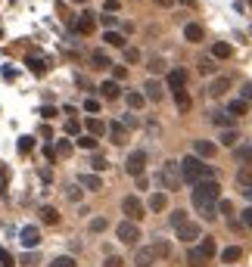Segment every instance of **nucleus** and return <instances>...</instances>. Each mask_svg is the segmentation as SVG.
I'll return each instance as SVG.
<instances>
[{
	"mask_svg": "<svg viewBox=\"0 0 252 267\" xmlns=\"http://www.w3.org/2000/svg\"><path fill=\"white\" fill-rule=\"evenodd\" d=\"M218 202H221V183L218 180H202L193 187V208L205 217L212 220L218 214Z\"/></svg>",
	"mask_w": 252,
	"mask_h": 267,
	"instance_id": "1",
	"label": "nucleus"
},
{
	"mask_svg": "<svg viewBox=\"0 0 252 267\" xmlns=\"http://www.w3.org/2000/svg\"><path fill=\"white\" fill-rule=\"evenodd\" d=\"M143 97L150 100V103H162V97H165V90H162V84H159V81H146L143 84Z\"/></svg>",
	"mask_w": 252,
	"mask_h": 267,
	"instance_id": "13",
	"label": "nucleus"
},
{
	"mask_svg": "<svg viewBox=\"0 0 252 267\" xmlns=\"http://www.w3.org/2000/svg\"><path fill=\"white\" fill-rule=\"evenodd\" d=\"M150 208H153V212H165V208H168V196L165 193H153L150 196Z\"/></svg>",
	"mask_w": 252,
	"mask_h": 267,
	"instance_id": "29",
	"label": "nucleus"
},
{
	"mask_svg": "<svg viewBox=\"0 0 252 267\" xmlns=\"http://www.w3.org/2000/svg\"><path fill=\"white\" fill-rule=\"evenodd\" d=\"M25 65H28V72L31 75H47V59H41V56H28V59H25Z\"/></svg>",
	"mask_w": 252,
	"mask_h": 267,
	"instance_id": "18",
	"label": "nucleus"
},
{
	"mask_svg": "<svg viewBox=\"0 0 252 267\" xmlns=\"http://www.w3.org/2000/svg\"><path fill=\"white\" fill-rule=\"evenodd\" d=\"M159 6H175V0H156Z\"/></svg>",
	"mask_w": 252,
	"mask_h": 267,
	"instance_id": "60",
	"label": "nucleus"
},
{
	"mask_svg": "<svg viewBox=\"0 0 252 267\" xmlns=\"http://www.w3.org/2000/svg\"><path fill=\"white\" fill-rule=\"evenodd\" d=\"M65 134L81 137V121H78V118H65Z\"/></svg>",
	"mask_w": 252,
	"mask_h": 267,
	"instance_id": "37",
	"label": "nucleus"
},
{
	"mask_svg": "<svg viewBox=\"0 0 252 267\" xmlns=\"http://www.w3.org/2000/svg\"><path fill=\"white\" fill-rule=\"evenodd\" d=\"M125 100H128V106H131V109H140L143 103H146V97H143V94H137V90H131V94L125 97Z\"/></svg>",
	"mask_w": 252,
	"mask_h": 267,
	"instance_id": "36",
	"label": "nucleus"
},
{
	"mask_svg": "<svg viewBox=\"0 0 252 267\" xmlns=\"http://www.w3.org/2000/svg\"><path fill=\"white\" fill-rule=\"evenodd\" d=\"M90 62H94V68H109V65H112V59H109L106 50H94V53H90Z\"/></svg>",
	"mask_w": 252,
	"mask_h": 267,
	"instance_id": "22",
	"label": "nucleus"
},
{
	"mask_svg": "<svg viewBox=\"0 0 252 267\" xmlns=\"http://www.w3.org/2000/svg\"><path fill=\"white\" fill-rule=\"evenodd\" d=\"M34 264H38V255H34V252H25V255H22V267H34Z\"/></svg>",
	"mask_w": 252,
	"mask_h": 267,
	"instance_id": "49",
	"label": "nucleus"
},
{
	"mask_svg": "<svg viewBox=\"0 0 252 267\" xmlns=\"http://www.w3.org/2000/svg\"><path fill=\"white\" fill-rule=\"evenodd\" d=\"M168 220H171V227L178 230L181 224H187V212H181V208H178V212H171V217H168Z\"/></svg>",
	"mask_w": 252,
	"mask_h": 267,
	"instance_id": "40",
	"label": "nucleus"
},
{
	"mask_svg": "<svg viewBox=\"0 0 252 267\" xmlns=\"http://www.w3.org/2000/svg\"><path fill=\"white\" fill-rule=\"evenodd\" d=\"M100 22H103V25H106V31H112V25H116V16H100Z\"/></svg>",
	"mask_w": 252,
	"mask_h": 267,
	"instance_id": "55",
	"label": "nucleus"
},
{
	"mask_svg": "<svg viewBox=\"0 0 252 267\" xmlns=\"http://www.w3.org/2000/svg\"><path fill=\"white\" fill-rule=\"evenodd\" d=\"M56 156H60V159H68V156H72V143H68V140H60V143H56Z\"/></svg>",
	"mask_w": 252,
	"mask_h": 267,
	"instance_id": "41",
	"label": "nucleus"
},
{
	"mask_svg": "<svg viewBox=\"0 0 252 267\" xmlns=\"http://www.w3.org/2000/svg\"><path fill=\"white\" fill-rule=\"evenodd\" d=\"M237 183H240V190H243L246 199H252V168H240L237 171Z\"/></svg>",
	"mask_w": 252,
	"mask_h": 267,
	"instance_id": "15",
	"label": "nucleus"
},
{
	"mask_svg": "<svg viewBox=\"0 0 252 267\" xmlns=\"http://www.w3.org/2000/svg\"><path fill=\"white\" fill-rule=\"evenodd\" d=\"M153 252H156V258H168V255H171L168 239H156V242H153Z\"/></svg>",
	"mask_w": 252,
	"mask_h": 267,
	"instance_id": "33",
	"label": "nucleus"
},
{
	"mask_svg": "<svg viewBox=\"0 0 252 267\" xmlns=\"http://www.w3.org/2000/svg\"><path fill=\"white\" fill-rule=\"evenodd\" d=\"M212 124L224 127V131H231V124H234V115H227V112H212Z\"/></svg>",
	"mask_w": 252,
	"mask_h": 267,
	"instance_id": "27",
	"label": "nucleus"
},
{
	"mask_svg": "<svg viewBox=\"0 0 252 267\" xmlns=\"http://www.w3.org/2000/svg\"><path fill=\"white\" fill-rule=\"evenodd\" d=\"M0 267H16V258H13V255H9L3 246H0Z\"/></svg>",
	"mask_w": 252,
	"mask_h": 267,
	"instance_id": "43",
	"label": "nucleus"
},
{
	"mask_svg": "<svg viewBox=\"0 0 252 267\" xmlns=\"http://www.w3.org/2000/svg\"><path fill=\"white\" fill-rule=\"evenodd\" d=\"M184 38H187L190 44H199V41L205 38V28L196 25V22H190V25H184Z\"/></svg>",
	"mask_w": 252,
	"mask_h": 267,
	"instance_id": "17",
	"label": "nucleus"
},
{
	"mask_svg": "<svg viewBox=\"0 0 252 267\" xmlns=\"http://www.w3.org/2000/svg\"><path fill=\"white\" fill-rule=\"evenodd\" d=\"M122 212L128 214V220H134V224L146 217V208H143V202L137 199V196H125V199H122Z\"/></svg>",
	"mask_w": 252,
	"mask_h": 267,
	"instance_id": "5",
	"label": "nucleus"
},
{
	"mask_svg": "<svg viewBox=\"0 0 252 267\" xmlns=\"http://www.w3.org/2000/svg\"><path fill=\"white\" fill-rule=\"evenodd\" d=\"M0 38H3V28H0Z\"/></svg>",
	"mask_w": 252,
	"mask_h": 267,
	"instance_id": "63",
	"label": "nucleus"
},
{
	"mask_svg": "<svg viewBox=\"0 0 252 267\" xmlns=\"http://www.w3.org/2000/svg\"><path fill=\"white\" fill-rule=\"evenodd\" d=\"M31 146H34V137H28V134H25V137H19V153H22V156H28V153H31Z\"/></svg>",
	"mask_w": 252,
	"mask_h": 267,
	"instance_id": "39",
	"label": "nucleus"
},
{
	"mask_svg": "<svg viewBox=\"0 0 252 267\" xmlns=\"http://www.w3.org/2000/svg\"><path fill=\"white\" fill-rule=\"evenodd\" d=\"M41 115L50 121V118H56V115H60V109H56V106H44V109H41Z\"/></svg>",
	"mask_w": 252,
	"mask_h": 267,
	"instance_id": "50",
	"label": "nucleus"
},
{
	"mask_svg": "<svg viewBox=\"0 0 252 267\" xmlns=\"http://www.w3.org/2000/svg\"><path fill=\"white\" fill-rule=\"evenodd\" d=\"M125 59L128 62H140V50L137 47H125Z\"/></svg>",
	"mask_w": 252,
	"mask_h": 267,
	"instance_id": "47",
	"label": "nucleus"
},
{
	"mask_svg": "<svg viewBox=\"0 0 252 267\" xmlns=\"http://www.w3.org/2000/svg\"><path fill=\"white\" fill-rule=\"evenodd\" d=\"M237 140H240L237 131H224V134H221V143H224V146H237Z\"/></svg>",
	"mask_w": 252,
	"mask_h": 267,
	"instance_id": "45",
	"label": "nucleus"
},
{
	"mask_svg": "<svg viewBox=\"0 0 252 267\" xmlns=\"http://www.w3.org/2000/svg\"><path fill=\"white\" fill-rule=\"evenodd\" d=\"M94 28H97V16L90 13V9H84V13L78 16V22H75V31L78 34H90Z\"/></svg>",
	"mask_w": 252,
	"mask_h": 267,
	"instance_id": "10",
	"label": "nucleus"
},
{
	"mask_svg": "<svg viewBox=\"0 0 252 267\" xmlns=\"http://www.w3.org/2000/svg\"><path fill=\"white\" fill-rule=\"evenodd\" d=\"M106 227H109L106 217H90V233H103Z\"/></svg>",
	"mask_w": 252,
	"mask_h": 267,
	"instance_id": "38",
	"label": "nucleus"
},
{
	"mask_svg": "<svg viewBox=\"0 0 252 267\" xmlns=\"http://www.w3.org/2000/svg\"><path fill=\"white\" fill-rule=\"evenodd\" d=\"M112 75H116V81H125V75H128V68H125V65H116V68H112Z\"/></svg>",
	"mask_w": 252,
	"mask_h": 267,
	"instance_id": "56",
	"label": "nucleus"
},
{
	"mask_svg": "<svg viewBox=\"0 0 252 267\" xmlns=\"http://www.w3.org/2000/svg\"><path fill=\"white\" fill-rule=\"evenodd\" d=\"M119 0H106V3H103V9H106V13H119Z\"/></svg>",
	"mask_w": 252,
	"mask_h": 267,
	"instance_id": "54",
	"label": "nucleus"
},
{
	"mask_svg": "<svg viewBox=\"0 0 252 267\" xmlns=\"http://www.w3.org/2000/svg\"><path fill=\"white\" fill-rule=\"evenodd\" d=\"M72 3H87V0H72Z\"/></svg>",
	"mask_w": 252,
	"mask_h": 267,
	"instance_id": "61",
	"label": "nucleus"
},
{
	"mask_svg": "<svg viewBox=\"0 0 252 267\" xmlns=\"http://www.w3.org/2000/svg\"><path fill=\"white\" fill-rule=\"evenodd\" d=\"M103 41H106L109 47H119V50L128 47V44H125V34H119V31H106V34H103Z\"/></svg>",
	"mask_w": 252,
	"mask_h": 267,
	"instance_id": "26",
	"label": "nucleus"
},
{
	"mask_svg": "<svg viewBox=\"0 0 252 267\" xmlns=\"http://www.w3.org/2000/svg\"><path fill=\"white\" fill-rule=\"evenodd\" d=\"M175 106H178V112H190L193 100H190V94H187V90H178V94H175Z\"/></svg>",
	"mask_w": 252,
	"mask_h": 267,
	"instance_id": "25",
	"label": "nucleus"
},
{
	"mask_svg": "<svg viewBox=\"0 0 252 267\" xmlns=\"http://www.w3.org/2000/svg\"><path fill=\"white\" fill-rule=\"evenodd\" d=\"M178 239H184V242H196V239H202V230H199V224H193V220L181 224V227H178Z\"/></svg>",
	"mask_w": 252,
	"mask_h": 267,
	"instance_id": "9",
	"label": "nucleus"
},
{
	"mask_svg": "<svg viewBox=\"0 0 252 267\" xmlns=\"http://www.w3.org/2000/svg\"><path fill=\"white\" fill-rule=\"evenodd\" d=\"M143 168H146V153L143 149H134L128 156V161H125V171H128L131 177H143Z\"/></svg>",
	"mask_w": 252,
	"mask_h": 267,
	"instance_id": "6",
	"label": "nucleus"
},
{
	"mask_svg": "<svg viewBox=\"0 0 252 267\" xmlns=\"http://www.w3.org/2000/svg\"><path fill=\"white\" fill-rule=\"evenodd\" d=\"M231 53H234L231 44H224V41H215V44H212V56H215V59H227Z\"/></svg>",
	"mask_w": 252,
	"mask_h": 267,
	"instance_id": "23",
	"label": "nucleus"
},
{
	"mask_svg": "<svg viewBox=\"0 0 252 267\" xmlns=\"http://www.w3.org/2000/svg\"><path fill=\"white\" fill-rule=\"evenodd\" d=\"M159 258H156V252H153V246H146V249H137V255H134V267H153Z\"/></svg>",
	"mask_w": 252,
	"mask_h": 267,
	"instance_id": "11",
	"label": "nucleus"
},
{
	"mask_svg": "<svg viewBox=\"0 0 252 267\" xmlns=\"http://www.w3.org/2000/svg\"><path fill=\"white\" fill-rule=\"evenodd\" d=\"M215 252H218V246H215V239H212V236L199 239V246L187 252V267H205V264L215 258Z\"/></svg>",
	"mask_w": 252,
	"mask_h": 267,
	"instance_id": "3",
	"label": "nucleus"
},
{
	"mask_svg": "<svg viewBox=\"0 0 252 267\" xmlns=\"http://www.w3.org/2000/svg\"><path fill=\"white\" fill-rule=\"evenodd\" d=\"M90 168H94V174H100V171H106V168H109V161L103 159L100 153H94V159H90Z\"/></svg>",
	"mask_w": 252,
	"mask_h": 267,
	"instance_id": "35",
	"label": "nucleus"
},
{
	"mask_svg": "<svg viewBox=\"0 0 252 267\" xmlns=\"http://www.w3.org/2000/svg\"><path fill=\"white\" fill-rule=\"evenodd\" d=\"M227 90H231V78H224V75H221V78H215L212 84H209V90H205V94L218 100V97H224V94H227Z\"/></svg>",
	"mask_w": 252,
	"mask_h": 267,
	"instance_id": "14",
	"label": "nucleus"
},
{
	"mask_svg": "<svg viewBox=\"0 0 252 267\" xmlns=\"http://www.w3.org/2000/svg\"><path fill=\"white\" fill-rule=\"evenodd\" d=\"M106 134H109V140L116 143V146H125V143H128V127H125V121H109Z\"/></svg>",
	"mask_w": 252,
	"mask_h": 267,
	"instance_id": "8",
	"label": "nucleus"
},
{
	"mask_svg": "<svg viewBox=\"0 0 252 267\" xmlns=\"http://www.w3.org/2000/svg\"><path fill=\"white\" fill-rule=\"evenodd\" d=\"M181 177H184V183L196 187L202 180H215V168L205 165L199 156H184V161H181Z\"/></svg>",
	"mask_w": 252,
	"mask_h": 267,
	"instance_id": "2",
	"label": "nucleus"
},
{
	"mask_svg": "<svg viewBox=\"0 0 252 267\" xmlns=\"http://www.w3.org/2000/svg\"><path fill=\"white\" fill-rule=\"evenodd\" d=\"M122 264H125V261L119 258V255H109V258L103 261V267H122Z\"/></svg>",
	"mask_w": 252,
	"mask_h": 267,
	"instance_id": "52",
	"label": "nucleus"
},
{
	"mask_svg": "<svg viewBox=\"0 0 252 267\" xmlns=\"http://www.w3.org/2000/svg\"><path fill=\"white\" fill-rule=\"evenodd\" d=\"M146 68H150L153 75H159V72H165V59H159V56H153V59L146 62Z\"/></svg>",
	"mask_w": 252,
	"mask_h": 267,
	"instance_id": "42",
	"label": "nucleus"
},
{
	"mask_svg": "<svg viewBox=\"0 0 252 267\" xmlns=\"http://www.w3.org/2000/svg\"><path fill=\"white\" fill-rule=\"evenodd\" d=\"M41 220H44V224H60V212H56V208H50V205H44L41 208Z\"/></svg>",
	"mask_w": 252,
	"mask_h": 267,
	"instance_id": "30",
	"label": "nucleus"
},
{
	"mask_svg": "<svg viewBox=\"0 0 252 267\" xmlns=\"http://www.w3.org/2000/svg\"><path fill=\"white\" fill-rule=\"evenodd\" d=\"M243 224L252 230V208H246V212H243Z\"/></svg>",
	"mask_w": 252,
	"mask_h": 267,
	"instance_id": "58",
	"label": "nucleus"
},
{
	"mask_svg": "<svg viewBox=\"0 0 252 267\" xmlns=\"http://www.w3.org/2000/svg\"><path fill=\"white\" fill-rule=\"evenodd\" d=\"M50 267H75V258H68V255H60V258H53Z\"/></svg>",
	"mask_w": 252,
	"mask_h": 267,
	"instance_id": "44",
	"label": "nucleus"
},
{
	"mask_svg": "<svg viewBox=\"0 0 252 267\" xmlns=\"http://www.w3.org/2000/svg\"><path fill=\"white\" fill-rule=\"evenodd\" d=\"M199 72H202V75H212V72H215V62L209 59V56H205V59H199Z\"/></svg>",
	"mask_w": 252,
	"mask_h": 267,
	"instance_id": "48",
	"label": "nucleus"
},
{
	"mask_svg": "<svg viewBox=\"0 0 252 267\" xmlns=\"http://www.w3.org/2000/svg\"><path fill=\"white\" fill-rule=\"evenodd\" d=\"M234 159H237L243 168H249V165H252V146H234Z\"/></svg>",
	"mask_w": 252,
	"mask_h": 267,
	"instance_id": "21",
	"label": "nucleus"
},
{
	"mask_svg": "<svg viewBox=\"0 0 252 267\" xmlns=\"http://www.w3.org/2000/svg\"><path fill=\"white\" fill-rule=\"evenodd\" d=\"M19 239H22V246H25V249H38V242H41V230H38V227H22Z\"/></svg>",
	"mask_w": 252,
	"mask_h": 267,
	"instance_id": "12",
	"label": "nucleus"
},
{
	"mask_svg": "<svg viewBox=\"0 0 252 267\" xmlns=\"http://www.w3.org/2000/svg\"><path fill=\"white\" fill-rule=\"evenodd\" d=\"M159 183H162L168 193L181 190V183H184V177H181V161H165L162 171H159Z\"/></svg>",
	"mask_w": 252,
	"mask_h": 267,
	"instance_id": "4",
	"label": "nucleus"
},
{
	"mask_svg": "<svg viewBox=\"0 0 252 267\" xmlns=\"http://www.w3.org/2000/svg\"><path fill=\"white\" fill-rule=\"evenodd\" d=\"M100 94L106 97V100H119V97H122L119 81H103V84H100Z\"/></svg>",
	"mask_w": 252,
	"mask_h": 267,
	"instance_id": "20",
	"label": "nucleus"
},
{
	"mask_svg": "<svg viewBox=\"0 0 252 267\" xmlns=\"http://www.w3.org/2000/svg\"><path fill=\"white\" fill-rule=\"evenodd\" d=\"M181 3H193V0H181Z\"/></svg>",
	"mask_w": 252,
	"mask_h": 267,
	"instance_id": "62",
	"label": "nucleus"
},
{
	"mask_svg": "<svg viewBox=\"0 0 252 267\" xmlns=\"http://www.w3.org/2000/svg\"><path fill=\"white\" fill-rule=\"evenodd\" d=\"M218 212H221V214H234V202L221 199V202H218Z\"/></svg>",
	"mask_w": 252,
	"mask_h": 267,
	"instance_id": "51",
	"label": "nucleus"
},
{
	"mask_svg": "<svg viewBox=\"0 0 252 267\" xmlns=\"http://www.w3.org/2000/svg\"><path fill=\"white\" fill-rule=\"evenodd\" d=\"M65 196H68L72 202H78V199H81V183H72V187H65Z\"/></svg>",
	"mask_w": 252,
	"mask_h": 267,
	"instance_id": "46",
	"label": "nucleus"
},
{
	"mask_svg": "<svg viewBox=\"0 0 252 267\" xmlns=\"http://www.w3.org/2000/svg\"><path fill=\"white\" fill-rule=\"evenodd\" d=\"M227 115H234V118L237 115H246V100H234L231 106H227Z\"/></svg>",
	"mask_w": 252,
	"mask_h": 267,
	"instance_id": "34",
	"label": "nucleus"
},
{
	"mask_svg": "<svg viewBox=\"0 0 252 267\" xmlns=\"http://www.w3.org/2000/svg\"><path fill=\"white\" fill-rule=\"evenodd\" d=\"M78 183H81L84 190H90V193H100V190H103L100 174H81V180H78Z\"/></svg>",
	"mask_w": 252,
	"mask_h": 267,
	"instance_id": "19",
	"label": "nucleus"
},
{
	"mask_svg": "<svg viewBox=\"0 0 252 267\" xmlns=\"http://www.w3.org/2000/svg\"><path fill=\"white\" fill-rule=\"evenodd\" d=\"M106 121H100V118H87V131H90V137H103L106 134Z\"/></svg>",
	"mask_w": 252,
	"mask_h": 267,
	"instance_id": "28",
	"label": "nucleus"
},
{
	"mask_svg": "<svg viewBox=\"0 0 252 267\" xmlns=\"http://www.w3.org/2000/svg\"><path fill=\"white\" fill-rule=\"evenodd\" d=\"M6 187H9V174L6 168H0V193H6Z\"/></svg>",
	"mask_w": 252,
	"mask_h": 267,
	"instance_id": "53",
	"label": "nucleus"
},
{
	"mask_svg": "<svg viewBox=\"0 0 252 267\" xmlns=\"http://www.w3.org/2000/svg\"><path fill=\"white\" fill-rule=\"evenodd\" d=\"M84 109H87V112H97L100 103H97V100H84Z\"/></svg>",
	"mask_w": 252,
	"mask_h": 267,
	"instance_id": "57",
	"label": "nucleus"
},
{
	"mask_svg": "<svg viewBox=\"0 0 252 267\" xmlns=\"http://www.w3.org/2000/svg\"><path fill=\"white\" fill-rule=\"evenodd\" d=\"M75 146H81V149H90V153H97V137H90V134H81L75 140Z\"/></svg>",
	"mask_w": 252,
	"mask_h": 267,
	"instance_id": "32",
	"label": "nucleus"
},
{
	"mask_svg": "<svg viewBox=\"0 0 252 267\" xmlns=\"http://www.w3.org/2000/svg\"><path fill=\"white\" fill-rule=\"evenodd\" d=\"M184 84H187V72L184 68H171L168 72V87L178 94V90H184Z\"/></svg>",
	"mask_w": 252,
	"mask_h": 267,
	"instance_id": "16",
	"label": "nucleus"
},
{
	"mask_svg": "<svg viewBox=\"0 0 252 267\" xmlns=\"http://www.w3.org/2000/svg\"><path fill=\"white\" fill-rule=\"evenodd\" d=\"M240 255H243V249H240V246H231V249L221 252V261H224V264H234V261H240Z\"/></svg>",
	"mask_w": 252,
	"mask_h": 267,
	"instance_id": "31",
	"label": "nucleus"
},
{
	"mask_svg": "<svg viewBox=\"0 0 252 267\" xmlns=\"http://www.w3.org/2000/svg\"><path fill=\"white\" fill-rule=\"evenodd\" d=\"M116 236H119L122 242H128V246H134V242L140 239V227H137L134 220H122V224L116 227Z\"/></svg>",
	"mask_w": 252,
	"mask_h": 267,
	"instance_id": "7",
	"label": "nucleus"
},
{
	"mask_svg": "<svg viewBox=\"0 0 252 267\" xmlns=\"http://www.w3.org/2000/svg\"><path fill=\"white\" fill-rule=\"evenodd\" d=\"M193 149H196L199 159H212L215 156V143H209V140H196V143H193Z\"/></svg>",
	"mask_w": 252,
	"mask_h": 267,
	"instance_id": "24",
	"label": "nucleus"
},
{
	"mask_svg": "<svg viewBox=\"0 0 252 267\" xmlns=\"http://www.w3.org/2000/svg\"><path fill=\"white\" fill-rule=\"evenodd\" d=\"M243 100H252V84H243Z\"/></svg>",
	"mask_w": 252,
	"mask_h": 267,
	"instance_id": "59",
	"label": "nucleus"
}]
</instances>
